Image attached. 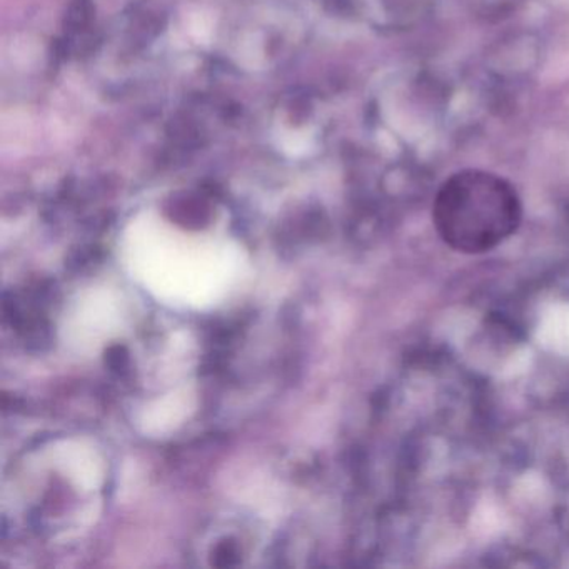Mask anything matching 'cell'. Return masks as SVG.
<instances>
[{
	"label": "cell",
	"instance_id": "1",
	"mask_svg": "<svg viewBox=\"0 0 569 569\" xmlns=\"http://www.w3.org/2000/svg\"><path fill=\"white\" fill-rule=\"evenodd\" d=\"M521 218L515 186L481 169H465L446 179L432 204L439 238L465 254L498 248L518 231Z\"/></svg>",
	"mask_w": 569,
	"mask_h": 569
},
{
	"label": "cell",
	"instance_id": "2",
	"mask_svg": "<svg viewBox=\"0 0 569 569\" xmlns=\"http://www.w3.org/2000/svg\"><path fill=\"white\" fill-rule=\"evenodd\" d=\"M108 361L111 362L112 368L121 369L124 368L128 356H126L124 349L112 348L111 351H109Z\"/></svg>",
	"mask_w": 569,
	"mask_h": 569
}]
</instances>
